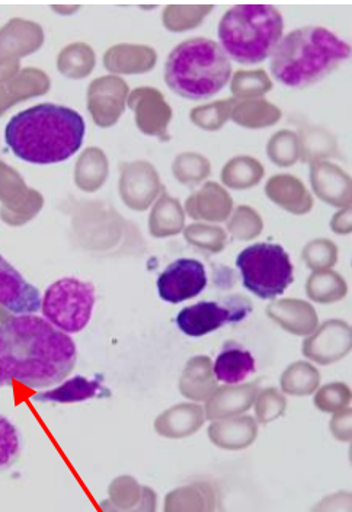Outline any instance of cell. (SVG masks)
<instances>
[{"label": "cell", "instance_id": "17", "mask_svg": "<svg viewBox=\"0 0 352 512\" xmlns=\"http://www.w3.org/2000/svg\"><path fill=\"white\" fill-rule=\"evenodd\" d=\"M216 488L208 482H194L175 489L166 496L165 510L168 512H213L217 510Z\"/></svg>", "mask_w": 352, "mask_h": 512}, {"label": "cell", "instance_id": "3", "mask_svg": "<svg viewBox=\"0 0 352 512\" xmlns=\"http://www.w3.org/2000/svg\"><path fill=\"white\" fill-rule=\"evenodd\" d=\"M271 73L288 88L318 82L351 57V46L322 27H303L281 38L272 51Z\"/></svg>", "mask_w": 352, "mask_h": 512}, {"label": "cell", "instance_id": "6", "mask_svg": "<svg viewBox=\"0 0 352 512\" xmlns=\"http://www.w3.org/2000/svg\"><path fill=\"white\" fill-rule=\"evenodd\" d=\"M243 286L262 300L281 296L294 281L293 264L283 246L255 243L236 259Z\"/></svg>", "mask_w": 352, "mask_h": 512}, {"label": "cell", "instance_id": "18", "mask_svg": "<svg viewBox=\"0 0 352 512\" xmlns=\"http://www.w3.org/2000/svg\"><path fill=\"white\" fill-rule=\"evenodd\" d=\"M213 370L219 382L239 384L255 373V358L243 348L226 347L217 357Z\"/></svg>", "mask_w": 352, "mask_h": 512}, {"label": "cell", "instance_id": "2", "mask_svg": "<svg viewBox=\"0 0 352 512\" xmlns=\"http://www.w3.org/2000/svg\"><path fill=\"white\" fill-rule=\"evenodd\" d=\"M85 131V120L78 111L40 104L9 120L5 140L16 158L34 165H53L79 152Z\"/></svg>", "mask_w": 352, "mask_h": 512}, {"label": "cell", "instance_id": "5", "mask_svg": "<svg viewBox=\"0 0 352 512\" xmlns=\"http://www.w3.org/2000/svg\"><path fill=\"white\" fill-rule=\"evenodd\" d=\"M283 15L270 5H238L219 24L220 47L240 64H258L283 38Z\"/></svg>", "mask_w": 352, "mask_h": 512}, {"label": "cell", "instance_id": "19", "mask_svg": "<svg viewBox=\"0 0 352 512\" xmlns=\"http://www.w3.org/2000/svg\"><path fill=\"white\" fill-rule=\"evenodd\" d=\"M281 389L290 396H309L320 384L318 368L307 361H296L284 371L280 380Z\"/></svg>", "mask_w": 352, "mask_h": 512}, {"label": "cell", "instance_id": "4", "mask_svg": "<svg viewBox=\"0 0 352 512\" xmlns=\"http://www.w3.org/2000/svg\"><path fill=\"white\" fill-rule=\"evenodd\" d=\"M232 64L220 44L191 38L175 47L165 66L169 88L182 98L201 101L219 94L229 82Z\"/></svg>", "mask_w": 352, "mask_h": 512}, {"label": "cell", "instance_id": "13", "mask_svg": "<svg viewBox=\"0 0 352 512\" xmlns=\"http://www.w3.org/2000/svg\"><path fill=\"white\" fill-rule=\"evenodd\" d=\"M258 437L256 419L249 415L217 419L208 428V438L223 450L238 451L248 448Z\"/></svg>", "mask_w": 352, "mask_h": 512}, {"label": "cell", "instance_id": "12", "mask_svg": "<svg viewBox=\"0 0 352 512\" xmlns=\"http://www.w3.org/2000/svg\"><path fill=\"white\" fill-rule=\"evenodd\" d=\"M259 387L256 383L226 384L206 400V418L211 421L245 414L254 406Z\"/></svg>", "mask_w": 352, "mask_h": 512}, {"label": "cell", "instance_id": "7", "mask_svg": "<svg viewBox=\"0 0 352 512\" xmlns=\"http://www.w3.org/2000/svg\"><path fill=\"white\" fill-rule=\"evenodd\" d=\"M95 306L94 284L63 278L47 288L41 310L51 325L64 334H78L88 326Z\"/></svg>", "mask_w": 352, "mask_h": 512}, {"label": "cell", "instance_id": "9", "mask_svg": "<svg viewBox=\"0 0 352 512\" xmlns=\"http://www.w3.org/2000/svg\"><path fill=\"white\" fill-rule=\"evenodd\" d=\"M206 287V268L197 259H176L158 278L160 299L171 304L194 299Z\"/></svg>", "mask_w": 352, "mask_h": 512}, {"label": "cell", "instance_id": "11", "mask_svg": "<svg viewBox=\"0 0 352 512\" xmlns=\"http://www.w3.org/2000/svg\"><path fill=\"white\" fill-rule=\"evenodd\" d=\"M351 351V331L344 325L329 323L318 335L307 339L303 354L320 366H331Z\"/></svg>", "mask_w": 352, "mask_h": 512}, {"label": "cell", "instance_id": "21", "mask_svg": "<svg viewBox=\"0 0 352 512\" xmlns=\"http://www.w3.org/2000/svg\"><path fill=\"white\" fill-rule=\"evenodd\" d=\"M352 392L350 386L345 383H329L323 386L315 395L316 408L325 414H335L341 409L351 405Z\"/></svg>", "mask_w": 352, "mask_h": 512}, {"label": "cell", "instance_id": "1", "mask_svg": "<svg viewBox=\"0 0 352 512\" xmlns=\"http://www.w3.org/2000/svg\"><path fill=\"white\" fill-rule=\"evenodd\" d=\"M69 335L38 316L21 315L0 325V387L12 382L30 389L62 383L76 366Z\"/></svg>", "mask_w": 352, "mask_h": 512}, {"label": "cell", "instance_id": "24", "mask_svg": "<svg viewBox=\"0 0 352 512\" xmlns=\"http://www.w3.org/2000/svg\"><path fill=\"white\" fill-rule=\"evenodd\" d=\"M316 511H351V494L341 492L328 496L315 508Z\"/></svg>", "mask_w": 352, "mask_h": 512}, {"label": "cell", "instance_id": "14", "mask_svg": "<svg viewBox=\"0 0 352 512\" xmlns=\"http://www.w3.org/2000/svg\"><path fill=\"white\" fill-rule=\"evenodd\" d=\"M206 422L203 406L198 403H181L168 409L156 421V430L168 438L191 437Z\"/></svg>", "mask_w": 352, "mask_h": 512}, {"label": "cell", "instance_id": "16", "mask_svg": "<svg viewBox=\"0 0 352 512\" xmlns=\"http://www.w3.org/2000/svg\"><path fill=\"white\" fill-rule=\"evenodd\" d=\"M111 390L98 379L76 376L67 380L62 386L48 392L37 393L35 402L43 403H78L95 398H110Z\"/></svg>", "mask_w": 352, "mask_h": 512}, {"label": "cell", "instance_id": "15", "mask_svg": "<svg viewBox=\"0 0 352 512\" xmlns=\"http://www.w3.org/2000/svg\"><path fill=\"white\" fill-rule=\"evenodd\" d=\"M217 389L213 363L206 355L191 358L179 379V390L194 402H206Z\"/></svg>", "mask_w": 352, "mask_h": 512}, {"label": "cell", "instance_id": "8", "mask_svg": "<svg viewBox=\"0 0 352 512\" xmlns=\"http://www.w3.org/2000/svg\"><path fill=\"white\" fill-rule=\"evenodd\" d=\"M227 306L216 302H200L185 307L176 316L175 322L182 334L201 338L223 328L227 323H238L251 313L248 299L230 297Z\"/></svg>", "mask_w": 352, "mask_h": 512}, {"label": "cell", "instance_id": "22", "mask_svg": "<svg viewBox=\"0 0 352 512\" xmlns=\"http://www.w3.org/2000/svg\"><path fill=\"white\" fill-rule=\"evenodd\" d=\"M21 453L18 430L5 416L0 415V472L9 469Z\"/></svg>", "mask_w": 352, "mask_h": 512}, {"label": "cell", "instance_id": "23", "mask_svg": "<svg viewBox=\"0 0 352 512\" xmlns=\"http://www.w3.org/2000/svg\"><path fill=\"white\" fill-rule=\"evenodd\" d=\"M352 411L350 406L335 412L331 419V432L335 440L341 443H351L352 438V425H351Z\"/></svg>", "mask_w": 352, "mask_h": 512}, {"label": "cell", "instance_id": "20", "mask_svg": "<svg viewBox=\"0 0 352 512\" xmlns=\"http://www.w3.org/2000/svg\"><path fill=\"white\" fill-rule=\"evenodd\" d=\"M255 415L261 424H270L277 421L287 411V399L275 387L262 390L255 398Z\"/></svg>", "mask_w": 352, "mask_h": 512}, {"label": "cell", "instance_id": "10", "mask_svg": "<svg viewBox=\"0 0 352 512\" xmlns=\"http://www.w3.org/2000/svg\"><path fill=\"white\" fill-rule=\"evenodd\" d=\"M41 294L0 255V306L15 315H31L41 309Z\"/></svg>", "mask_w": 352, "mask_h": 512}]
</instances>
